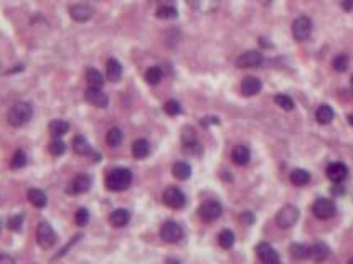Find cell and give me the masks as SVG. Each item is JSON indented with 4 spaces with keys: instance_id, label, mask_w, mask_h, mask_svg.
Masks as SVG:
<instances>
[{
    "instance_id": "cell-1",
    "label": "cell",
    "mask_w": 353,
    "mask_h": 264,
    "mask_svg": "<svg viewBox=\"0 0 353 264\" xmlns=\"http://www.w3.org/2000/svg\"><path fill=\"white\" fill-rule=\"evenodd\" d=\"M106 189L111 192H124L127 190L130 183H132V172L126 167H119V169H113L106 175Z\"/></svg>"
},
{
    "instance_id": "cell-2",
    "label": "cell",
    "mask_w": 353,
    "mask_h": 264,
    "mask_svg": "<svg viewBox=\"0 0 353 264\" xmlns=\"http://www.w3.org/2000/svg\"><path fill=\"white\" fill-rule=\"evenodd\" d=\"M32 116H33V106H32V104L26 102V101H20V102H15L9 109V113H7V119H9L10 126L22 127L32 119Z\"/></svg>"
},
{
    "instance_id": "cell-3",
    "label": "cell",
    "mask_w": 353,
    "mask_h": 264,
    "mask_svg": "<svg viewBox=\"0 0 353 264\" xmlns=\"http://www.w3.org/2000/svg\"><path fill=\"white\" fill-rule=\"evenodd\" d=\"M37 243L40 248L43 249H51L55 245H57V231L53 230V228L46 223V221H40L38 226H37Z\"/></svg>"
},
{
    "instance_id": "cell-4",
    "label": "cell",
    "mask_w": 353,
    "mask_h": 264,
    "mask_svg": "<svg viewBox=\"0 0 353 264\" xmlns=\"http://www.w3.org/2000/svg\"><path fill=\"white\" fill-rule=\"evenodd\" d=\"M297 221H299V208L294 205L282 206L278 213V217H276V225H278L281 230H289V228H292Z\"/></svg>"
},
{
    "instance_id": "cell-5",
    "label": "cell",
    "mask_w": 353,
    "mask_h": 264,
    "mask_svg": "<svg viewBox=\"0 0 353 264\" xmlns=\"http://www.w3.org/2000/svg\"><path fill=\"white\" fill-rule=\"evenodd\" d=\"M221 213H223V206H221V203L216 200H206L198 208V217L202 218L205 223L216 221L221 217Z\"/></svg>"
},
{
    "instance_id": "cell-6",
    "label": "cell",
    "mask_w": 353,
    "mask_h": 264,
    "mask_svg": "<svg viewBox=\"0 0 353 264\" xmlns=\"http://www.w3.org/2000/svg\"><path fill=\"white\" fill-rule=\"evenodd\" d=\"M312 213L318 220H330L335 217L337 206L330 198H317L312 205Z\"/></svg>"
},
{
    "instance_id": "cell-7",
    "label": "cell",
    "mask_w": 353,
    "mask_h": 264,
    "mask_svg": "<svg viewBox=\"0 0 353 264\" xmlns=\"http://www.w3.org/2000/svg\"><path fill=\"white\" fill-rule=\"evenodd\" d=\"M160 238L165 243H170V245H175V243H180L183 238V230L177 221H165L160 228Z\"/></svg>"
},
{
    "instance_id": "cell-8",
    "label": "cell",
    "mask_w": 353,
    "mask_h": 264,
    "mask_svg": "<svg viewBox=\"0 0 353 264\" xmlns=\"http://www.w3.org/2000/svg\"><path fill=\"white\" fill-rule=\"evenodd\" d=\"M162 200L165 205L169 208H174V210H180V208H183L186 203L185 193L180 189H177V187H169V189H165Z\"/></svg>"
},
{
    "instance_id": "cell-9",
    "label": "cell",
    "mask_w": 353,
    "mask_h": 264,
    "mask_svg": "<svg viewBox=\"0 0 353 264\" xmlns=\"http://www.w3.org/2000/svg\"><path fill=\"white\" fill-rule=\"evenodd\" d=\"M310 32H312V22L310 18L306 15H301L294 20L292 23V35L297 41H306L310 37Z\"/></svg>"
},
{
    "instance_id": "cell-10",
    "label": "cell",
    "mask_w": 353,
    "mask_h": 264,
    "mask_svg": "<svg viewBox=\"0 0 353 264\" xmlns=\"http://www.w3.org/2000/svg\"><path fill=\"white\" fill-rule=\"evenodd\" d=\"M91 185H93V178L86 175V173H79V175H76L70 182L66 192L70 195H81V193H86L91 189Z\"/></svg>"
},
{
    "instance_id": "cell-11",
    "label": "cell",
    "mask_w": 353,
    "mask_h": 264,
    "mask_svg": "<svg viewBox=\"0 0 353 264\" xmlns=\"http://www.w3.org/2000/svg\"><path fill=\"white\" fill-rule=\"evenodd\" d=\"M256 254H258V258L261 259L262 264H281L278 251L269 243H259L256 246Z\"/></svg>"
},
{
    "instance_id": "cell-12",
    "label": "cell",
    "mask_w": 353,
    "mask_h": 264,
    "mask_svg": "<svg viewBox=\"0 0 353 264\" xmlns=\"http://www.w3.org/2000/svg\"><path fill=\"white\" fill-rule=\"evenodd\" d=\"M325 172H327L329 180L334 183H342L343 180L348 177V167L342 162H332Z\"/></svg>"
},
{
    "instance_id": "cell-13",
    "label": "cell",
    "mask_w": 353,
    "mask_h": 264,
    "mask_svg": "<svg viewBox=\"0 0 353 264\" xmlns=\"http://www.w3.org/2000/svg\"><path fill=\"white\" fill-rule=\"evenodd\" d=\"M85 98L89 104H93L96 108H107V104H109L107 94L102 91L101 88H88L85 93Z\"/></svg>"
},
{
    "instance_id": "cell-14",
    "label": "cell",
    "mask_w": 353,
    "mask_h": 264,
    "mask_svg": "<svg viewBox=\"0 0 353 264\" xmlns=\"http://www.w3.org/2000/svg\"><path fill=\"white\" fill-rule=\"evenodd\" d=\"M264 58H262V53L259 51H245L243 55H239L238 60H236V66L238 68H256L259 66Z\"/></svg>"
},
{
    "instance_id": "cell-15",
    "label": "cell",
    "mask_w": 353,
    "mask_h": 264,
    "mask_svg": "<svg viewBox=\"0 0 353 264\" xmlns=\"http://www.w3.org/2000/svg\"><path fill=\"white\" fill-rule=\"evenodd\" d=\"M70 17L78 23H85L93 17V9L86 4H74L70 7Z\"/></svg>"
},
{
    "instance_id": "cell-16",
    "label": "cell",
    "mask_w": 353,
    "mask_h": 264,
    "mask_svg": "<svg viewBox=\"0 0 353 264\" xmlns=\"http://www.w3.org/2000/svg\"><path fill=\"white\" fill-rule=\"evenodd\" d=\"M329 256H330V248L329 245H325L322 241L314 243V245L309 248V258L314 262H323Z\"/></svg>"
},
{
    "instance_id": "cell-17",
    "label": "cell",
    "mask_w": 353,
    "mask_h": 264,
    "mask_svg": "<svg viewBox=\"0 0 353 264\" xmlns=\"http://www.w3.org/2000/svg\"><path fill=\"white\" fill-rule=\"evenodd\" d=\"M261 88H262L261 80L254 78V76H246V78L241 81V93L248 96V98L258 94L261 91Z\"/></svg>"
},
{
    "instance_id": "cell-18",
    "label": "cell",
    "mask_w": 353,
    "mask_h": 264,
    "mask_svg": "<svg viewBox=\"0 0 353 264\" xmlns=\"http://www.w3.org/2000/svg\"><path fill=\"white\" fill-rule=\"evenodd\" d=\"M231 161L236 165H246L249 161H251V150H249L248 145L239 144L234 145L231 150Z\"/></svg>"
},
{
    "instance_id": "cell-19",
    "label": "cell",
    "mask_w": 353,
    "mask_h": 264,
    "mask_svg": "<svg viewBox=\"0 0 353 264\" xmlns=\"http://www.w3.org/2000/svg\"><path fill=\"white\" fill-rule=\"evenodd\" d=\"M186 4L200 13H211L218 9L220 0H186Z\"/></svg>"
},
{
    "instance_id": "cell-20",
    "label": "cell",
    "mask_w": 353,
    "mask_h": 264,
    "mask_svg": "<svg viewBox=\"0 0 353 264\" xmlns=\"http://www.w3.org/2000/svg\"><path fill=\"white\" fill-rule=\"evenodd\" d=\"M130 221V212L126 208H117L109 215V223L114 228H124Z\"/></svg>"
},
{
    "instance_id": "cell-21",
    "label": "cell",
    "mask_w": 353,
    "mask_h": 264,
    "mask_svg": "<svg viewBox=\"0 0 353 264\" xmlns=\"http://www.w3.org/2000/svg\"><path fill=\"white\" fill-rule=\"evenodd\" d=\"M73 150L74 154L78 155H93L94 150L91 149V145H89V142L86 141L85 136H76L73 139Z\"/></svg>"
},
{
    "instance_id": "cell-22",
    "label": "cell",
    "mask_w": 353,
    "mask_h": 264,
    "mask_svg": "<svg viewBox=\"0 0 353 264\" xmlns=\"http://www.w3.org/2000/svg\"><path fill=\"white\" fill-rule=\"evenodd\" d=\"M26 198H29V201L35 208H45L46 203H48L46 193L43 190H40V189H30L29 193H26Z\"/></svg>"
},
{
    "instance_id": "cell-23",
    "label": "cell",
    "mask_w": 353,
    "mask_h": 264,
    "mask_svg": "<svg viewBox=\"0 0 353 264\" xmlns=\"http://www.w3.org/2000/svg\"><path fill=\"white\" fill-rule=\"evenodd\" d=\"M315 119L318 124H322V126H327V124L334 121V109H332L329 104H322V106H318V109L315 111Z\"/></svg>"
},
{
    "instance_id": "cell-24",
    "label": "cell",
    "mask_w": 353,
    "mask_h": 264,
    "mask_svg": "<svg viewBox=\"0 0 353 264\" xmlns=\"http://www.w3.org/2000/svg\"><path fill=\"white\" fill-rule=\"evenodd\" d=\"M106 74L109 81H119L122 76V66L116 58H109L106 63Z\"/></svg>"
},
{
    "instance_id": "cell-25",
    "label": "cell",
    "mask_w": 353,
    "mask_h": 264,
    "mask_svg": "<svg viewBox=\"0 0 353 264\" xmlns=\"http://www.w3.org/2000/svg\"><path fill=\"white\" fill-rule=\"evenodd\" d=\"M290 183L295 187H306L310 182V173L304 169H295L290 172Z\"/></svg>"
},
{
    "instance_id": "cell-26",
    "label": "cell",
    "mask_w": 353,
    "mask_h": 264,
    "mask_svg": "<svg viewBox=\"0 0 353 264\" xmlns=\"http://www.w3.org/2000/svg\"><path fill=\"white\" fill-rule=\"evenodd\" d=\"M149 154H150V144L145 139H137L132 144V155L141 161V159H145Z\"/></svg>"
},
{
    "instance_id": "cell-27",
    "label": "cell",
    "mask_w": 353,
    "mask_h": 264,
    "mask_svg": "<svg viewBox=\"0 0 353 264\" xmlns=\"http://www.w3.org/2000/svg\"><path fill=\"white\" fill-rule=\"evenodd\" d=\"M68 130H70V124H68L66 121H63V119H53L50 122V134L55 139L63 137Z\"/></svg>"
},
{
    "instance_id": "cell-28",
    "label": "cell",
    "mask_w": 353,
    "mask_h": 264,
    "mask_svg": "<svg viewBox=\"0 0 353 264\" xmlns=\"http://www.w3.org/2000/svg\"><path fill=\"white\" fill-rule=\"evenodd\" d=\"M172 173L177 180H188L192 175V167L186 162H175L172 167Z\"/></svg>"
},
{
    "instance_id": "cell-29",
    "label": "cell",
    "mask_w": 353,
    "mask_h": 264,
    "mask_svg": "<svg viewBox=\"0 0 353 264\" xmlns=\"http://www.w3.org/2000/svg\"><path fill=\"white\" fill-rule=\"evenodd\" d=\"M86 81H88L89 88H102V85H104V76H102L98 69L88 68L86 69Z\"/></svg>"
},
{
    "instance_id": "cell-30",
    "label": "cell",
    "mask_w": 353,
    "mask_h": 264,
    "mask_svg": "<svg viewBox=\"0 0 353 264\" xmlns=\"http://www.w3.org/2000/svg\"><path fill=\"white\" fill-rule=\"evenodd\" d=\"M289 253L297 261H302V259L309 258V248L306 245H302V243H294V245H290Z\"/></svg>"
},
{
    "instance_id": "cell-31",
    "label": "cell",
    "mask_w": 353,
    "mask_h": 264,
    "mask_svg": "<svg viewBox=\"0 0 353 264\" xmlns=\"http://www.w3.org/2000/svg\"><path fill=\"white\" fill-rule=\"evenodd\" d=\"M234 241H236V238H234V233L231 230H223L220 234H218V245L223 248V249H230L234 246Z\"/></svg>"
},
{
    "instance_id": "cell-32",
    "label": "cell",
    "mask_w": 353,
    "mask_h": 264,
    "mask_svg": "<svg viewBox=\"0 0 353 264\" xmlns=\"http://www.w3.org/2000/svg\"><path fill=\"white\" fill-rule=\"evenodd\" d=\"M162 78H164V73H162V69L158 66H152V68L147 69V71H145V81H147L149 85H152V86L158 85V83L162 81Z\"/></svg>"
},
{
    "instance_id": "cell-33",
    "label": "cell",
    "mask_w": 353,
    "mask_h": 264,
    "mask_svg": "<svg viewBox=\"0 0 353 264\" xmlns=\"http://www.w3.org/2000/svg\"><path fill=\"white\" fill-rule=\"evenodd\" d=\"M182 142H183L185 149H193L195 145H198L195 130H193L192 127H185L183 132H182Z\"/></svg>"
},
{
    "instance_id": "cell-34",
    "label": "cell",
    "mask_w": 353,
    "mask_h": 264,
    "mask_svg": "<svg viewBox=\"0 0 353 264\" xmlns=\"http://www.w3.org/2000/svg\"><path fill=\"white\" fill-rule=\"evenodd\" d=\"M155 15L162 20H170V18H177L178 17V12L175 7L172 5H160L155 12Z\"/></svg>"
},
{
    "instance_id": "cell-35",
    "label": "cell",
    "mask_w": 353,
    "mask_h": 264,
    "mask_svg": "<svg viewBox=\"0 0 353 264\" xmlns=\"http://www.w3.org/2000/svg\"><path fill=\"white\" fill-rule=\"evenodd\" d=\"M106 142H107L109 147H117V145H121V142H122V130L119 127L109 129L107 136H106Z\"/></svg>"
},
{
    "instance_id": "cell-36",
    "label": "cell",
    "mask_w": 353,
    "mask_h": 264,
    "mask_svg": "<svg viewBox=\"0 0 353 264\" xmlns=\"http://www.w3.org/2000/svg\"><path fill=\"white\" fill-rule=\"evenodd\" d=\"M48 152H50V154L55 155V157L63 155L66 152V144L63 141H60V139H55V141H51L50 144H48Z\"/></svg>"
},
{
    "instance_id": "cell-37",
    "label": "cell",
    "mask_w": 353,
    "mask_h": 264,
    "mask_svg": "<svg viewBox=\"0 0 353 264\" xmlns=\"http://www.w3.org/2000/svg\"><path fill=\"white\" fill-rule=\"evenodd\" d=\"M348 63H350V60L347 55H338V57H335L334 61H332V66H334L335 71L343 73V71H347Z\"/></svg>"
},
{
    "instance_id": "cell-38",
    "label": "cell",
    "mask_w": 353,
    "mask_h": 264,
    "mask_svg": "<svg viewBox=\"0 0 353 264\" xmlns=\"http://www.w3.org/2000/svg\"><path fill=\"white\" fill-rule=\"evenodd\" d=\"M25 165H26V154L23 150H17L10 161V167L12 169H23Z\"/></svg>"
},
{
    "instance_id": "cell-39",
    "label": "cell",
    "mask_w": 353,
    "mask_h": 264,
    "mask_svg": "<svg viewBox=\"0 0 353 264\" xmlns=\"http://www.w3.org/2000/svg\"><path fill=\"white\" fill-rule=\"evenodd\" d=\"M274 101L284 111H292L294 109V101H292V98H289L287 94H278L274 98Z\"/></svg>"
},
{
    "instance_id": "cell-40",
    "label": "cell",
    "mask_w": 353,
    "mask_h": 264,
    "mask_svg": "<svg viewBox=\"0 0 353 264\" xmlns=\"http://www.w3.org/2000/svg\"><path fill=\"white\" fill-rule=\"evenodd\" d=\"M164 111L167 113L169 116H178L180 113H182V106H180V102L175 101V99H170L164 104Z\"/></svg>"
},
{
    "instance_id": "cell-41",
    "label": "cell",
    "mask_w": 353,
    "mask_h": 264,
    "mask_svg": "<svg viewBox=\"0 0 353 264\" xmlns=\"http://www.w3.org/2000/svg\"><path fill=\"white\" fill-rule=\"evenodd\" d=\"M74 221L78 226H86L89 223V212L86 208H78L74 213Z\"/></svg>"
},
{
    "instance_id": "cell-42",
    "label": "cell",
    "mask_w": 353,
    "mask_h": 264,
    "mask_svg": "<svg viewBox=\"0 0 353 264\" xmlns=\"http://www.w3.org/2000/svg\"><path fill=\"white\" fill-rule=\"evenodd\" d=\"M23 225V217L22 215H13V217L9 220V228L12 231H20Z\"/></svg>"
},
{
    "instance_id": "cell-43",
    "label": "cell",
    "mask_w": 353,
    "mask_h": 264,
    "mask_svg": "<svg viewBox=\"0 0 353 264\" xmlns=\"http://www.w3.org/2000/svg\"><path fill=\"white\" fill-rule=\"evenodd\" d=\"M241 221H243L245 225H253L254 223V215L251 212H245L243 215H241Z\"/></svg>"
},
{
    "instance_id": "cell-44",
    "label": "cell",
    "mask_w": 353,
    "mask_h": 264,
    "mask_svg": "<svg viewBox=\"0 0 353 264\" xmlns=\"http://www.w3.org/2000/svg\"><path fill=\"white\" fill-rule=\"evenodd\" d=\"M0 264H17L10 254H0Z\"/></svg>"
},
{
    "instance_id": "cell-45",
    "label": "cell",
    "mask_w": 353,
    "mask_h": 264,
    "mask_svg": "<svg viewBox=\"0 0 353 264\" xmlns=\"http://www.w3.org/2000/svg\"><path fill=\"white\" fill-rule=\"evenodd\" d=\"M342 7H343V10L350 12V10L353 9V0H343V2H342Z\"/></svg>"
},
{
    "instance_id": "cell-46",
    "label": "cell",
    "mask_w": 353,
    "mask_h": 264,
    "mask_svg": "<svg viewBox=\"0 0 353 264\" xmlns=\"http://www.w3.org/2000/svg\"><path fill=\"white\" fill-rule=\"evenodd\" d=\"M165 264H180V261L175 259V258H169L167 261H165Z\"/></svg>"
},
{
    "instance_id": "cell-47",
    "label": "cell",
    "mask_w": 353,
    "mask_h": 264,
    "mask_svg": "<svg viewBox=\"0 0 353 264\" xmlns=\"http://www.w3.org/2000/svg\"><path fill=\"white\" fill-rule=\"evenodd\" d=\"M150 2H155V4H162V5H167L169 0H150Z\"/></svg>"
},
{
    "instance_id": "cell-48",
    "label": "cell",
    "mask_w": 353,
    "mask_h": 264,
    "mask_svg": "<svg viewBox=\"0 0 353 264\" xmlns=\"http://www.w3.org/2000/svg\"><path fill=\"white\" fill-rule=\"evenodd\" d=\"M259 4H262V5H271L273 4V0H259Z\"/></svg>"
},
{
    "instance_id": "cell-49",
    "label": "cell",
    "mask_w": 353,
    "mask_h": 264,
    "mask_svg": "<svg viewBox=\"0 0 353 264\" xmlns=\"http://www.w3.org/2000/svg\"><path fill=\"white\" fill-rule=\"evenodd\" d=\"M348 122H350V126H353V114L348 116Z\"/></svg>"
},
{
    "instance_id": "cell-50",
    "label": "cell",
    "mask_w": 353,
    "mask_h": 264,
    "mask_svg": "<svg viewBox=\"0 0 353 264\" xmlns=\"http://www.w3.org/2000/svg\"><path fill=\"white\" fill-rule=\"evenodd\" d=\"M350 89H351V94H353V74H351V80H350Z\"/></svg>"
},
{
    "instance_id": "cell-51",
    "label": "cell",
    "mask_w": 353,
    "mask_h": 264,
    "mask_svg": "<svg viewBox=\"0 0 353 264\" xmlns=\"http://www.w3.org/2000/svg\"><path fill=\"white\" fill-rule=\"evenodd\" d=\"M348 264H353V258H351V259L348 261Z\"/></svg>"
}]
</instances>
